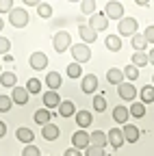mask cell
Listing matches in <instances>:
<instances>
[{
  "label": "cell",
  "instance_id": "cell-1",
  "mask_svg": "<svg viewBox=\"0 0 154 156\" xmlns=\"http://www.w3.org/2000/svg\"><path fill=\"white\" fill-rule=\"evenodd\" d=\"M70 44H72V35H70L67 30L54 33V37H52V48L59 52V54H63V52L70 48Z\"/></svg>",
  "mask_w": 154,
  "mask_h": 156
},
{
  "label": "cell",
  "instance_id": "cell-32",
  "mask_svg": "<svg viewBox=\"0 0 154 156\" xmlns=\"http://www.w3.org/2000/svg\"><path fill=\"white\" fill-rule=\"evenodd\" d=\"M104 108H106V98H104V93H100V95H93V111L104 113Z\"/></svg>",
  "mask_w": 154,
  "mask_h": 156
},
{
  "label": "cell",
  "instance_id": "cell-20",
  "mask_svg": "<svg viewBox=\"0 0 154 156\" xmlns=\"http://www.w3.org/2000/svg\"><path fill=\"white\" fill-rule=\"evenodd\" d=\"M59 134H61L59 126H54L52 122H50V124H46V126H44V130H41V136H44L46 141H54V139H59Z\"/></svg>",
  "mask_w": 154,
  "mask_h": 156
},
{
  "label": "cell",
  "instance_id": "cell-2",
  "mask_svg": "<svg viewBox=\"0 0 154 156\" xmlns=\"http://www.w3.org/2000/svg\"><path fill=\"white\" fill-rule=\"evenodd\" d=\"M72 56H74V63H87L89 58H91V48L87 46V44H74L72 48Z\"/></svg>",
  "mask_w": 154,
  "mask_h": 156
},
{
  "label": "cell",
  "instance_id": "cell-6",
  "mask_svg": "<svg viewBox=\"0 0 154 156\" xmlns=\"http://www.w3.org/2000/svg\"><path fill=\"white\" fill-rule=\"evenodd\" d=\"M72 145H74L76 150H87V147L91 145L87 130H76V132L72 134Z\"/></svg>",
  "mask_w": 154,
  "mask_h": 156
},
{
  "label": "cell",
  "instance_id": "cell-41",
  "mask_svg": "<svg viewBox=\"0 0 154 156\" xmlns=\"http://www.w3.org/2000/svg\"><path fill=\"white\" fill-rule=\"evenodd\" d=\"M87 156H106V154H104L102 147H93V145H89V147H87Z\"/></svg>",
  "mask_w": 154,
  "mask_h": 156
},
{
  "label": "cell",
  "instance_id": "cell-9",
  "mask_svg": "<svg viewBox=\"0 0 154 156\" xmlns=\"http://www.w3.org/2000/svg\"><path fill=\"white\" fill-rule=\"evenodd\" d=\"M81 89L83 93H95L98 91V76H93V74H87L81 78Z\"/></svg>",
  "mask_w": 154,
  "mask_h": 156
},
{
  "label": "cell",
  "instance_id": "cell-26",
  "mask_svg": "<svg viewBox=\"0 0 154 156\" xmlns=\"http://www.w3.org/2000/svg\"><path fill=\"white\" fill-rule=\"evenodd\" d=\"M59 111V115L61 117H72V115H76V106H74V102L72 100H63L61 102V106L56 108Z\"/></svg>",
  "mask_w": 154,
  "mask_h": 156
},
{
  "label": "cell",
  "instance_id": "cell-38",
  "mask_svg": "<svg viewBox=\"0 0 154 156\" xmlns=\"http://www.w3.org/2000/svg\"><path fill=\"white\" fill-rule=\"evenodd\" d=\"M81 11L93 15V11H95V2H91V0H85V2H81Z\"/></svg>",
  "mask_w": 154,
  "mask_h": 156
},
{
  "label": "cell",
  "instance_id": "cell-21",
  "mask_svg": "<svg viewBox=\"0 0 154 156\" xmlns=\"http://www.w3.org/2000/svg\"><path fill=\"white\" fill-rule=\"evenodd\" d=\"M128 115H130V111H128L126 106H122V104L113 108V119L117 122V124H124V126H126V124H128Z\"/></svg>",
  "mask_w": 154,
  "mask_h": 156
},
{
  "label": "cell",
  "instance_id": "cell-13",
  "mask_svg": "<svg viewBox=\"0 0 154 156\" xmlns=\"http://www.w3.org/2000/svg\"><path fill=\"white\" fill-rule=\"evenodd\" d=\"M61 98H59V93H56V91H46L44 93V106L50 111V108H59L61 106Z\"/></svg>",
  "mask_w": 154,
  "mask_h": 156
},
{
  "label": "cell",
  "instance_id": "cell-25",
  "mask_svg": "<svg viewBox=\"0 0 154 156\" xmlns=\"http://www.w3.org/2000/svg\"><path fill=\"white\" fill-rule=\"evenodd\" d=\"M35 124H39V126H46V124H50V119H52V113L48 111V108H39V111H35Z\"/></svg>",
  "mask_w": 154,
  "mask_h": 156
},
{
  "label": "cell",
  "instance_id": "cell-10",
  "mask_svg": "<svg viewBox=\"0 0 154 156\" xmlns=\"http://www.w3.org/2000/svg\"><path fill=\"white\" fill-rule=\"evenodd\" d=\"M106 139H109V145L115 147V150L122 147V145L126 143V141H124V132H122L120 128H111V130L106 132Z\"/></svg>",
  "mask_w": 154,
  "mask_h": 156
},
{
  "label": "cell",
  "instance_id": "cell-19",
  "mask_svg": "<svg viewBox=\"0 0 154 156\" xmlns=\"http://www.w3.org/2000/svg\"><path fill=\"white\" fill-rule=\"evenodd\" d=\"M61 74L59 72H48L46 74V85H48V91H56L61 87Z\"/></svg>",
  "mask_w": 154,
  "mask_h": 156
},
{
  "label": "cell",
  "instance_id": "cell-29",
  "mask_svg": "<svg viewBox=\"0 0 154 156\" xmlns=\"http://www.w3.org/2000/svg\"><path fill=\"white\" fill-rule=\"evenodd\" d=\"M132 39V48H134V52H145V48H148V41H145V37L143 35H132L130 37Z\"/></svg>",
  "mask_w": 154,
  "mask_h": 156
},
{
  "label": "cell",
  "instance_id": "cell-30",
  "mask_svg": "<svg viewBox=\"0 0 154 156\" xmlns=\"http://www.w3.org/2000/svg\"><path fill=\"white\" fill-rule=\"evenodd\" d=\"M65 72H67L70 78H83V65L81 63H70Z\"/></svg>",
  "mask_w": 154,
  "mask_h": 156
},
{
  "label": "cell",
  "instance_id": "cell-42",
  "mask_svg": "<svg viewBox=\"0 0 154 156\" xmlns=\"http://www.w3.org/2000/svg\"><path fill=\"white\" fill-rule=\"evenodd\" d=\"M143 37H145V41H148V44H154V26H145Z\"/></svg>",
  "mask_w": 154,
  "mask_h": 156
},
{
  "label": "cell",
  "instance_id": "cell-33",
  "mask_svg": "<svg viewBox=\"0 0 154 156\" xmlns=\"http://www.w3.org/2000/svg\"><path fill=\"white\" fill-rule=\"evenodd\" d=\"M122 72H124V78H128V83H132V80H137V78H139V69L134 65H126Z\"/></svg>",
  "mask_w": 154,
  "mask_h": 156
},
{
  "label": "cell",
  "instance_id": "cell-43",
  "mask_svg": "<svg viewBox=\"0 0 154 156\" xmlns=\"http://www.w3.org/2000/svg\"><path fill=\"white\" fill-rule=\"evenodd\" d=\"M63 156H83V154H81V150L70 147V150H65V154H63Z\"/></svg>",
  "mask_w": 154,
  "mask_h": 156
},
{
  "label": "cell",
  "instance_id": "cell-31",
  "mask_svg": "<svg viewBox=\"0 0 154 156\" xmlns=\"http://www.w3.org/2000/svg\"><path fill=\"white\" fill-rule=\"evenodd\" d=\"M128 111H130L132 117H139V119H141V117L145 115V104H141V102H132Z\"/></svg>",
  "mask_w": 154,
  "mask_h": 156
},
{
  "label": "cell",
  "instance_id": "cell-3",
  "mask_svg": "<svg viewBox=\"0 0 154 156\" xmlns=\"http://www.w3.org/2000/svg\"><path fill=\"white\" fill-rule=\"evenodd\" d=\"M137 28H139V24H137V20H134V17H124V20H120V24H117L120 37H132V35H137Z\"/></svg>",
  "mask_w": 154,
  "mask_h": 156
},
{
  "label": "cell",
  "instance_id": "cell-36",
  "mask_svg": "<svg viewBox=\"0 0 154 156\" xmlns=\"http://www.w3.org/2000/svg\"><path fill=\"white\" fill-rule=\"evenodd\" d=\"M11 106H13L11 95H0V113H9Z\"/></svg>",
  "mask_w": 154,
  "mask_h": 156
},
{
  "label": "cell",
  "instance_id": "cell-37",
  "mask_svg": "<svg viewBox=\"0 0 154 156\" xmlns=\"http://www.w3.org/2000/svg\"><path fill=\"white\" fill-rule=\"evenodd\" d=\"M22 156H41V152H39V147H37L35 143H30V145H26L22 150Z\"/></svg>",
  "mask_w": 154,
  "mask_h": 156
},
{
  "label": "cell",
  "instance_id": "cell-23",
  "mask_svg": "<svg viewBox=\"0 0 154 156\" xmlns=\"http://www.w3.org/2000/svg\"><path fill=\"white\" fill-rule=\"evenodd\" d=\"M104 44H106V48H109L111 52H120V50H122V37H120V35H106Z\"/></svg>",
  "mask_w": 154,
  "mask_h": 156
},
{
  "label": "cell",
  "instance_id": "cell-17",
  "mask_svg": "<svg viewBox=\"0 0 154 156\" xmlns=\"http://www.w3.org/2000/svg\"><path fill=\"white\" fill-rule=\"evenodd\" d=\"M106 80H109L111 85H115V87H120V85L124 83V72H122L120 67H111V69L106 72Z\"/></svg>",
  "mask_w": 154,
  "mask_h": 156
},
{
  "label": "cell",
  "instance_id": "cell-27",
  "mask_svg": "<svg viewBox=\"0 0 154 156\" xmlns=\"http://www.w3.org/2000/svg\"><path fill=\"white\" fill-rule=\"evenodd\" d=\"M0 85L2 87H17V76L13 74V72H2L0 74Z\"/></svg>",
  "mask_w": 154,
  "mask_h": 156
},
{
  "label": "cell",
  "instance_id": "cell-7",
  "mask_svg": "<svg viewBox=\"0 0 154 156\" xmlns=\"http://www.w3.org/2000/svg\"><path fill=\"white\" fill-rule=\"evenodd\" d=\"M117 95L122 98V100H126V102H134V98H137V89H134L132 83H122L117 87Z\"/></svg>",
  "mask_w": 154,
  "mask_h": 156
},
{
  "label": "cell",
  "instance_id": "cell-5",
  "mask_svg": "<svg viewBox=\"0 0 154 156\" xmlns=\"http://www.w3.org/2000/svg\"><path fill=\"white\" fill-rule=\"evenodd\" d=\"M104 15L109 17V20H124V5L122 2H117V0H111V2H106L104 5Z\"/></svg>",
  "mask_w": 154,
  "mask_h": 156
},
{
  "label": "cell",
  "instance_id": "cell-12",
  "mask_svg": "<svg viewBox=\"0 0 154 156\" xmlns=\"http://www.w3.org/2000/svg\"><path fill=\"white\" fill-rule=\"evenodd\" d=\"M78 35H81V39H83V44H93L95 39H98V33H95L89 24H83V26H78Z\"/></svg>",
  "mask_w": 154,
  "mask_h": 156
},
{
  "label": "cell",
  "instance_id": "cell-4",
  "mask_svg": "<svg viewBox=\"0 0 154 156\" xmlns=\"http://www.w3.org/2000/svg\"><path fill=\"white\" fill-rule=\"evenodd\" d=\"M9 22H11V26H15V28H24V26L28 24V11L22 9V7H15V9L9 13Z\"/></svg>",
  "mask_w": 154,
  "mask_h": 156
},
{
  "label": "cell",
  "instance_id": "cell-11",
  "mask_svg": "<svg viewBox=\"0 0 154 156\" xmlns=\"http://www.w3.org/2000/svg\"><path fill=\"white\" fill-rule=\"evenodd\" d=\"M28 91H26V87H13L11 89V100H13V104H20V106H24L26 102H28Z\"/></svg>",
  "mask_w": 154,
  "mask_h": 156
},
{
  "label": "cell",
  "instance_id": "cell-47",
  "mask_svg": "<svg viewBox=\"0 0 154 156\" xmlns=\"http://www.w3.org/2000/svg\"><path fill=\"white\" fill-rule=\"evenodd\" d=\"M152 87H154V76H152Z\"/></svg>",
  "mask_w": 154,
  "mask_h": 156
},
{
  "label": "cell",
  "instance_id": "cell-46",
  "mask_svg": "<svg viewBox=\"0 0 154 156\" xmlns=\"http://www.w3.org/2000/svg\"><path fill=\"white\" fill-rule=\"evenodd\" d=\"M5 28V22H2V17H0V30H2Z\"/></svg>",
  "mask_w": 154,
  "mask_h": 156
},
{
  "label": "cell",
  "instance_id": "cell-28",
  "mask_svg": "<svg viewBox=\"0 0 154 156\" xmlns=\"http://www.w3.org/2000/svg\"><path fill=\"white\" fill-rule=\"evenodd\" d=\"M139 98H141V104H150V102H154V87H152V85L141 87Z\"/></svg>",
  "mask_w": 154,
  "mask_h": 156
},
{
  "label": "cell",
  "instance_id": "cell-22",
  "mask_svg": "<svg viewBox=\"0 0 154 156\" xmlns=\"http://www.w3.org/2000/svg\"><path fill=\"white\" fill-rule=\"evenodd\" d=\"M93 122V115L89 111H76V124H78V128H89Z\"/></svg>",
  "mask_w": 154,
  "mask_h": 156
},
{
  "label": "cell",
  "instance_id": "cell-35",
  "mask_svg": "<svg viewBox=\"0 0 154 156\" xmlns=\"http://www.w3.org/2000/svg\"><path fill=\"white\" fill-rule=\"evenodd\" d=\"M37 13H39V17H52V5L37 2Z\"/></svg>",
  "mask_w": 154,
  "mask_h": 156
},
{
  "label": "cell",
  "instance_id": "cell-8",
  "mask_svg": "<svg viewBox=\"0 0 154 156\" xmlns=\"http://www.w3.org/2000/svg\"><path fill=\"white\" fill-rule=\"evenodd\" d=\"M89 26L98 33V30H106L109 28V17L104 15V13H93L91 17H89Z\"/></svg>",
  "mask_w": 154,
  "mask_h": 156
},
{
  "label": "cell",
  "instance_id": "cell-34",
  "mask_svg": "<svg viewBox=\"0 0 154 156\" xmlns=\"http://www.w3.org/2000/svg\"><path fill=\"white\" fill-rule=\"evenodd\" d=\"M26 91H28V93H39V91H41V80H39V78H28Z\"/></svg>",
  "mask_w": 154,
  "mask_h": 156
},
{
  "label": "cell",
  "instance_id": "cell-16",
  "mask_svg": "<svg viewBox=\"0 0 154 156\" xmlns=\"http://www.w3.org/2000/svg\"><path fill=\"white\" fill-rule=\"evenodd\" d=\"M15 136H17V141H22V143H26V145H30V143L35 141V132H33L30 128H26V126L17 128V130H15Z\"/></svg>",
  "mask_w": 154,
  "mask_h": 156
},
{
  "label": "cell",
  "instance_id": "cell-48",
  "mask_svg": "<svg viewBox=\"0 0 154 156\" xmlns=\"http://www.w3.org/2000/svg\"><path fill=\"white\" fill-rule=\"evenodd\" d=\"M0 74H2V72H0Z\"/></svg>",
  "mask_w": 154,
  "mask_h": 156
},
{
  "label": "cell",
  "instance_id": "cell-44",
  "mask_svg": "<svg viewBox=\"0 0 154 156\" xmlns=\"http://www.w3.org/2000/svg\"><path fill=\"white\" fill-rule=\"evenodd\" d=\"M5 134H7V124H5V122H0V139H2Z\"/></svg>",
  "mask_w": 154,
  "mask_h": 156
},
{
  "label": "cell",
  "instance_id": "cell-15",
  "mask_svg": "<svg viewBox=\"0 0 154 156\" xmlns=\"http://www.w3.org/2000/svg\"><path fill=\"white\" fill-rule=\"evenodd\" d=\"M122 132H124V141H126V143H137V141H139V128H137V126L126 124Z\"/></svg>",
  "mask_w": 154,
  "mask_h": 156
},
{
  "label": "cell",
  "instance_id": "cell-39",
  "mask_svg": "<svg viewBox=\"0 0 154 156\" xmlns=\"http://www.w3.org/2000/svg\"><path fill=\"white\" fill-rule=\"evenodd\" d=\"M9 50H11V41L0 35V54H9Z\"/></svg>",
  "mask_w": 154,
  "mask_h": 156
},
{
  "label": "cell",
  "instance_id": "cell-45",
  "mask_svg": "<svg viewBox=\"0 0 154 156\" xmlns=\"http://www.w3.org/2000/svg\"><path fill=\"white\" fill-rule=\"evenodd\" d=\"M148 58H150V63H152V65H154V48H152V50H150V52H148Z\"/></svg>",
  "mask_w": 154,
  "mask_h": 156
},
{
  "label": "cell",
  "instance_id": "cell-24",
  "mask_svg": "<svg viewBox=\"0 0 154 156\" xmlns=\"http://www.w3.org/2000/svg\"><path fill=\"white\" fill-rule=\"evenodd\" d=\"M148 63H150V58H148V52H134V54H132V58H130V65H134L137 69L145 67Z\"/></svg>",
  "mask_w": 154,
  "mask_h": 156
},
{
  "label": "cell",
  "instance_id": "cell-14",
  "mask_svg": "<svg viewBox=\"0 0 154 156\" xmlns=\"http://www.w3.org/2000/svg\"><path fill=\"white\" fill-rule=\"evenodd\" d=\"M30 67L33 69H46L48 67V56L44 52H33L30 54Z\"/></svg>",
  "mask_w": 154,
  "mask_h": 156
},
{
  "label": "cell",
  "instance_id": "cell-18",
  "mask_svg": "<svg viewBox=\"0 0 154 156\" xmlns=\"http://www.w3.org/2000/svg\"><path fill=\"white\" fill-rule=\"evenodd\" d=\"M89 141H91V145H93V147H102V150H104V145L109 143L106 134H104L102 130H93V132L89 134Z\"/></svg>",
  "mask_w": 154,
  "mask_h": 156
},
{
  "label": "cell",
  "instance_id": "cell-40",
  "mask_svg": "<svg viewBox=\"0 0 154 156\" xmlns=\"http://www.w3.org/2000/svg\"><path fill=\"white\" fill-rule=\"evenodd\" d=\"M13 9H15V5L11 2V0H0V13H7V11L11 13Z\"/></svg>",
  "mask_w": 154,
  "mask_h": 156
}]
</instances>
